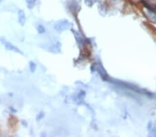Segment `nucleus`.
Listing matches in <instances>:
<instances>
[{"mask_svg": "<svg viewBox=\"0 0 156 137\" xmlns=\"http://www.w3.org/2000/svg\"><path fill=\"white\" fill-rule=\"evenodd\" d=\"M43 116H44V114H43V112H40V114H38V115H37V117H36L37 121H39V120H40V119L43 118Z\"/></svg>", "mask_w": 156, "mask_h": 137, "instance_id": "0eeeda50", "label": "nucleus"}, {"mask_svg": "<svg viewBox=\"0 0 156 137\" xmlns=\"http://www.w3.org/2000/svg\"><path fill=\"white\" fill-rule=\"evenodd\" d=\"M1 2H2V0H0V3H1Z\"/></svg>", "mask_w": 156, "mask_h": 137, "instance_id": "9d476101", "label": "nucleus"}, {"mask_svg": "<svg viewBox=\"0 0 156 137\" xmlns=\"http://www.w3.org/2000/svg\"><path fill=\"white\" fill-rule=\"evenodd\" d=\"M37 31L39 33H43L45 32V29L42 25H38L37 26Z\"/></svg>", "mask_w": 156, "mask_h": 137, "instance_id": "423d86ee", "label": "nucleus"}, {"mask_svg": "<svg viewBox=\"0 0 156 137\" xmlns=\"http://www.w3.org/2000/svg\"><path fill=\"white\" fill-rule=\"evenodd\" d=\"M0 101H1V100H0Z\"/></svg>", "mask_w": 156, "mask_h": 137, "instance_id": "9b49d317", "label": "nucleus"}, {"mask_svg": "<svg viewBox=\"0 0 156 137\" xmlns=\"http://www.w3.org/2000/svg\"><path fill=\"white\" fill-rule=\"evenodd\" d=\"M69 23L68 21L64 20L58 22L57 24H55V29H56L58 31H62L64 30L67 29L69 27Z\"/></svg>", "mask_w": 156, "mask_h": 137, "instance_id": "f03ea898", "label": "nucleus"}, {"mask_svg": "<svg viewBox=\"0 0 156 137\" xmlns=\"http://www.w3.org/2000/svg\"><path fill=\"white\" fill-rule=\"evenodd\" d=\"M10 109H11V111H12V112H14V113L17 112V109H15V108H12V107H11V108H10Z\"/></svg>", "mask_w": 156, "mask_h": 137, "instance_id": "6e6552de", "label": "nucleus"}, {"mask_svg": "<svg viewBox=\"0 0 156 137\" xmlns=\"http://www.w3.org/2000/svg\"><path fill=\"white\" fill-rule=\"evenodd\" d=\"M29 68H30V70L32 72V73H34V72L36 71V63H34V62L31 61L29 62Z\"/></svg>", "mask_w": 156, "mask_h": 137, "instance_id": "39448f33", "label": "nucleus"}, {"mask_svg": "<svg viewBox=\"0 0 156 137\" xmlns=\"http://www.w3.org/2000/svg\"><path fill=\"white\" fill-rule=\"evenodd\" d=\"M22 123L24 125V126H27V122L25 121H24V120H23V121H22Z\"/></svg>", "mask_w": 156, "mask_h": 137, "instance_id": "1a4fd4ad", "label": "nucleus"}, {"mask_svg": "<svg viewBox=\"0 0 156 137\" xmlns=\"http://www.w3.org/2000/svg\"><path fill=\"white\" fill-rule=\"evenodd\" d=\"M1 42H2V43L4 44V46L6 47V49L9 50V51H13V52H15V53H20L21 55H23V52H22L21 50L17 48V46H14L13 44L11 43V42H9L7 40H6V39H5L4 38H3V37L1 38Z\"/></svg>", "mask_w": 156, "mask_h": 137, "instance_id": "f257e3e1", "label": "nucleus"}, {"mask_svg": "<svg viewBox=\"0 0 156 137\" xmlns=\"http://www.w3.org/2000/svg\"><path fill=\"white\" fill-rule=\"evenodd\" d=\"M18 22L21 26H24L26 22V15L23 10H20L18 11Z\"/></svg>", "mask_w": 156, "mask_h": 137, "instance_id": "7ed1b4c3", "label": "nucleus"}, {"mask_svg": "<svg viewBox=\"0 0 156 137\" xmlns=\"http://www.w3.org/2000/svg\"><path fill=\"white\" fill-rule=\"evenodd\" d=\"M36 0H26V2L27 3V6L29 9H32L34 6L35 3H36Z\"/></svg>", "mask_w": 156, "mask_h": 137, "instance_id": "20e7f679", "label": "nucleus"}]
</instances>
